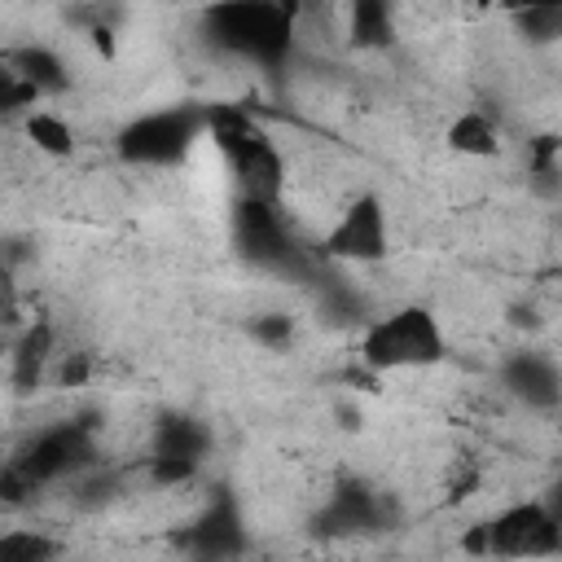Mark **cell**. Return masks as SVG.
<instances>
[{
    "mask_svg": "<svg viewBox=\"0 0 562 562\" xmlns=\"http://www.w3.org/2000/svg\"><path fill=\"white\" fill-rule=\"evenodd\" d=\"M228 162H233V176H237L241 193L263 198V202H272L281 193V158H277V149L268 145L263 132H250L237 149H228Z\"/></svg>",
    "mask_w": 562,
    "mask_h": 562,
    "instance_id": "ba28073f",
    "label": "cell"
},
{
    "mask_svg": "<svg viewBox=\"0 0 562 562\" xmlns=\"http://www.w3.org/2000/svg\"><path fill=\"white\" fill-rule=\"evenodd\" d=\"M325 531H369L382 522V501L364 487V483H338L329 509H325Z\"/></svg>",
    "mask_w": 562,
    "mask_h": 562,
    "instance_id": "8fae6325",
    "label": "cell"
},
{
    "mask_svg": "<svg viewBox=\"0 0 562 562\" xmlns=\"http://www.w3.org/2000/svg\"><path fill=\"white\" fill-rule=\"evenodd\" d=\"M250 334H255L263 347H285V342L294 338V321L281 316V312H263V316L250 321Z\"/></svg>",
    "mask_w": 562,
    "mask_h": 562,
    "instance_id": "44dd1931",
    "label": "cell"
},
{
    "mask_svg": "<svg viewBox=\"0 0 562 562\" xmlns=\"http://www.w3.org/2000/svg\"><path fill=\"white\" fill-rule=\"evenodd\" d=\"M233 233H237V246L250 263L259 268H294L299 263V250L290 241V233L281 228L272 202L263 198H250L241 193L237 206H233Z\"/></svg>",
    "mask_w": 562,
    "mask_h": 562,
    "instance_id": "277c9868",
    "label": "cell"
},
{
    "mask_svg": "<svg viewBox=\"0 0 562 562\" xmlns=\"http://www.w3.org/2000/svg\"><path fill=\"white\" fill-rule=\"evenodd\" d=\"M35 487H40V483H35L18 461H9V465L0 470V501H4V505H22Z\"/></svg>",
    "mask_w": 562,
    "mask_h": 562,
    "instance_id": "7402d4cb",
    "label": "cell"
},
{
    "mask_svg": "<svg viewBox=\"0 0 562 562\" xmlns=\"http://www.w3.org/2000/svg\"><path fill=\"white\" fill-rule=\"evenodd\" d=\"M448 145H452L457 154H470V158H492V154H496V127H492L479 110H470V114H461V119L448 127Z\"/></svg>",
    "mask_w": 562,
    "mask_h": 562,
    "instance_id": "2e32d148",
    "label": "cell"
},
{
    "mask_svg": "<svg viewBox=\"0 0 562 562\" xmlns=\"http://www.w3.org/2000/svg\"><path fill=\"white\" fill-rule=\"evenodd\" d=\"M202 110L193 105H176V110H158V114H140L119 132V158L136 162V167H167L176 158L189 154V145L202 132Z\"/></svg>",
    "mask_w": 562,
    "mask_h": 562,
    "instance_id": "3957f363",
    "label": "cell"
},
{
    "mask_svg": "<svg viewBox=\"0 0 562 562\" xmlns=\"http://www.w3.org/2000/svg\"><path fill=\"white\" fill-rule=\"evenodd\" d=\"M395 35L391 26V0H351V44L360 48H386Z\"/></svg>",
    "mask_w": 562,
    "mask_h": 562,
    "instance_id": "5bb4252c",
    "label": "cell"
},
{
    "mask_svg": "<svg viewBox=\"0 0 562 562\" xmlns=\"http://www.w3.org/2000/svg\"><path fill=\"white\" fill-rule=\"evenodd\" d=\"M88 457H92V430H83L79 422H61V426L44 430V435L18 457V465H22L35 483H48V479H57V474L83 465Z\"/></svg>",
    "mask_w": 562,
    "mask_h": 562,
    "instance_id": "52a82bcc",
    "label": "cell"
},
{
    "mask_svg": "<svg viewBox=\"0 0 562 562\" xmlns=\"http://www.w3.org/2000/svg\"><path fill=\"white\" fill-rule=\"evenodd\" d=\"M26 259H31V246H26V241H18V237H4V241H0V263L18 268V263H26Z\"/></svg>",
    "mask_w": 562,
    "mask_h": 562,
    "instance_id": "484cf974",
    "label": "cell"
},
{
    "mask_svg": "<svg viewBox=\"0 0 562 562\" xmlns=\"http://www.w3.org/2000/svg\"><path fill=\"white\" fill-rule=\"evenodd\" d=\"M88 35H92V48H97L101 57H114V31H110L105 22H97V26L88 31Z\"/></svg>",
    "mask_w": 562,
    "mask_h": 562,
    "instance_id": "4316f807",
    "label": "cell"
},
{
    "mask_svg": "<svg viewBox=\"0 0 562 562\" xmlns=\"http://www.w3.org/2000/svg\"><path fill=\"white\" fill-rule=\"evenodd\" d=\"M48 351H53V325L48 321H35L31 329H22V338L13 347V386L18 391H35L40 386Z\"/></svg>",
    "mask_w": 562,
    "mask_h": 562,
    "instance_id": "4fadbf2b",
    "label": "cell"
},
{
    "mask_svg": "<svg viewBox=\"0 0 562 562\" xmlns=\"http://www.w3.org/2000/svg\"><path fill=\"white\" fill-rule=\"evenodd\" d=\"M88 382V356H70L61 364V386H83Z\"/></svg>",
    "mask_w": 562,
    "mask_h": 562,
    "instance_id": "d4e9b609",
    "label": "cell"
},
{
    "mask_svg": "<svg viewBox=\"0 0 562 562\" xmlns=\"http://www.w3.org/2000/svg\"><path fill=\"white\" fill-rule=\"evenodd\" d=\"M325 250L334 259H364V263L382 259L386 255V215H382V202L373 193H360L342 211V220L334 224V233L325 237Z\"/></svg>",
    "mask_w": 562,
    "mask_h": 562,
    "instance_id": "8992f818",
    "label": "cell"
},
{
    "mask_svg": "<svg viewBox=\"0 0 562 562\" xmlns=\"http://www.w3.org/2000/svg\"><path fill=\"white\" fill-rule=\"evenodd\" d=\"M9 66H13L26 83H35L40 92H61V88H66V66L57 61V53H48V48H40V44L18 48V53L9 57Z\"/></svg>",
    "mask_w": 562,
    "mask_h": 562,
    "instance_id": "9a60e30c",
    "label": "cell"
},
{
    "mask_svg": "<svg viewBox=\"0 0 562 562\" xmlns=\"http://www.w3.org/2000/svg\"><path fill=\"white\" fill-rule=\"evenodd\" d=\"M35 97H40V88H35V83H26L13 66H0V114L22 110V105H31Z\"/></svg>",
    "mask_w": 562,
    "mask_h": 562,
    "instance_id": "ffe728a7",
    "label": "cell"
},
{
    "mask_svg": "<svg viewBox=\"0 0 562 562\" xmlns=\"http://www.w3.org/2000/svg\"><path fill=\"white\" fill-rule=\"evenodd\" d=\"M465 549H470V553H483V549H487V522H483V527H474V531L465 536Z\"/></svg>",
    "mask_w": 562,
    "mask_h": 562,
    "instance_id": "f1b7e54d",
    "label": "cell"
},
{
    "mask_svg": "<svg viewBox=\"0 0 562 562\" xmlns=\"http://www.w3.org/2000/svg\"><path fill=\"white\" fill-rule=\"evenodd\" d=\"M26 136L35 140V149H44V154H53V158H70V154H75V132H70V123L57 119V114H48V110H40V114L26 119Z\"/></svg>",
    "mask_w": 562,
    "mask_h": 562,
    "instance_id": "e0dca14e",
    "label": "cell"
},
{
    "mask_svg": "<svg viewBox=\"0 0 562 562\" xmlns=\"http://www.w3.org/2000/svg\"><path fill=\"white\" fill-rule=\"evenodd\" d=\"M184 549H193L198 558H233L246 549V531L237 518V505L228 496H220L184 536Z\"/></svg>",
    "mask_w": 562,
    "mask_h": 562,
    "instance_id": "9c48e42d",
    "label": "cell"
},
{
    "mask_svg": "<svg viewBox=\"0 0 562 562\" xmlns=\"http://www.w3.org/2000/svg\"><path fill=\"white\" fill-rule=\"evenodd\" d=\"M206 31L220 48L237 57H250L259 66H281L290 53L294 18L272 4H255V0H215L206 9Z\"/></svg>",
    "mask_w": 562,
    "mask_h": 562,
    "instance_id": "6da1fadb",
    "label": "cell"
},
{
    "mask_svg": "<svg viewBox=\"0 0 562 562\" xmlns=\"http://www.w3.org/2000/svg\"><path fill=\"white\" fill-rule=\"evenodd\" d=\"M360 356L373 373L404 369V364H435L443 356V334L426 307H400L395 316L369 325Z\"/></svg>",
    "mask_w": 562,
    "mask_h": 562,
    "instance_id": "7a4b0ae2",
    "label": "cell"
},
{
    "mask_svg": "<svg viewBox=\"0 0 562 562\" xmlns=\"http://www.w3.org/2000/svg\"><path fill=\"white\" fill-rule=\"evenodd\" d=\"M505 386L527 400L531 408H558V369L544 360V356H531V351H518L509 364H505Z\"/></svg>",
    "mask_w": 562,
    "mask_h": 562,
    "instance_id": "30bf717a",
    "label": "cell"
},
{
    "mask_svg": "<svg viewBox=\"0 0 562 562\" xmlns=\"http://www.w3.org/2000/svg\"><path fill=\"white\" fill-rule=\"evenodd\" d=\"M501 9H509V13H518V9H536V4H562V0H496Z\"/></svg>",
    "mask_w": 562,
    "mask_h": 562,
    "instance_id": "f546056e",
    "label": "cell"
},
{
    "mask_svg": "<svg viewBox=\"0 0 562 562\" xmlns=\"http://www.w3.org/2000/svg\"><path fill=\"white\" fill-rule=\"evenodd\" d=\"M4 351H9V342H4V334H0V356H4Z\"/></svg>",
    "mask_w": 562,
    "mask_h": 562,
    "instance_id": "1f68e13d",
    "label": "cell"
},
{
    "mask_svg": "<svg viewBox=\"0 0 562 562\" xmlns=\"http://www.w3.org/2000/svg\"><path fill=\"white\" fill-rule=\"evenodd\" d=\"M18 268L0 263V325H18L22 321V307H18V281H13Z\"/></svg>",
    "mask_w": 562,
    "mask_h": 562,
    "instance_id": "cb8c5ba5",
    "label": "cell"
},
{
    "mask_svg": "<svg viewBox=\"0 0 562 562\" xmlns=\"http://www.w3.org/2000/svg\"><path fill=\"white\" fill-rule=\"evenodd\" d=\"M487 549L492 553H514V558H522V553H558L562 549V527L544 505L527 501V505L505 509L496 522H487Z\"/></svg>",
    "mask_w": 562,
    "mask_h": 562,
    "instance_id": "5b68a950",
    "label": "cell"
},
{
    "mask_svg": "<svg viewBox=\"0 0 562 562\" xmlns=\"http://www.w3.org/2000/svg\"><path fill=\"white\" fill-rule=\"evenodd\" d=\"M211 448V430L198 417H162L154 430V457H189L202 461V452Z\"/></svg>",
    "mask_w": 562,
    "mask_h": 562,
    "instance_id": "7c38bea8",
    "label": "cell"
},
{
    "mask_svg": "<svg viewBox=\"0 0 562 562\" xmlns=\"http://www.w3.org/2000/svg\"><path fill=\"white\" fill-rule=\"evenodd\" d=\"M149 474H154V483L171 487V483H184V479H193V474H198V461H189V457H154Z\"/></svg>",
    "mask_w": 562,
    "mask_h": 562,
    "instance_id": "603a6c76",
    "label": "cell"
},
{
    "mask_svg": "<svg viewBox=\"0 0 562 562\" xmlns=\"http://www.w3.org/2000/svg\"><path fill=\"white\" fill-rule=\"evenodd\" d=\"M255 4H272V9H281V13H290V18L303 9V0H255Z\"/></svg>",
    "mask_w": 562,
    "mask_h": 562,
    "instance_id": "4dcf8cb0",
    "label": "cell"
},
{
    "mask_svg": "<svg viewBox=\"0 0 562 562\" xmlns=\"http://www.w3.org/2000/svg\"><path fill=\"white\" fill-rule=\"evenodd\" d=\"M474 483H479V470H474V465H465V470L452 479V496H470V487H474Z\"/></svg>",
    "mask_w": 562,
    "mask_h": 562,
    "instance_id": "83f0119b",
    "label": "cell"
},
{
    "mask_svg": "<svg viewBox=\"0 0 562 562\" xmlns=\"http://www.w3.org/2000/svg\"><path fill=\"white\" fill-rule=\"evenodd\" d=\"M57 558V540L40 531H4L0 536V562H44Z\"/></svg>",
    "mask_w": 562,
    "mask_h": 562,
    "instance_id": "ac0fdd59",
    "label": "cell"
},
{
    "mask_svg": "<svg viewBox=\"0 0 562 562\" xmlns=\"http://www.w3.org/2000/svg\"><path fill=\"white\" fill-rule=\"evenodd\" d=\"M514 22H518V31H522L527 40L549 44V40H558V35H562V4H536V9H518V13H514Z\"/></svg>",
    "mask_w": 562,
    "mask_h": 562,
    "instance_id": "d6986e66",
    "label": "cell"
}]
</instances>
